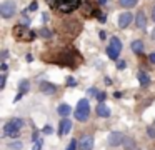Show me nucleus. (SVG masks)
Returning <instances> with one entry per match:
<instances>
[{"label":"nucleus","mask_w":155,"mask_h":150,"mask_svg":"<svg viewBox=\"0 0 155 150\" xmlns=\"http://www.w3.org/2000/svg\"><path fill=\"white\" fill-rule=\"evenodd\" d=\"M47 3L52 8H57L62 13H70L75 8H80V0H47Z\"/></svg>","instance_id":"nucleus-1"},{"label":"nucleus","mask_w":155,"mask_h":150,"mask_svg":"<svg viewBox=\"0 0 155 150\" xmlns=\"http://www.w3.org/2000/svg\"><path fill=\"white\" fill-rule=\"evenodd\" d=\"M12 33H14V37L18 40V42H32V40L37 37V33H35V32L27 30V27L20 25V23L12 28Z\"/></svg>","instance_id":"nucleus-2"},{"label":"nucleus","mask_w":155,"mask_h":150,"mask_svg":"<svg viewBox=\"0 0 155 150\" xmlns=\"http://www.w3.org/2000/svg\"><path fill=\"white\" fill-rule=\"evenodd\" d=\"M88 117H90V105H88V100L82 98L77 103V108H75V118L78 122H87Z\"/></svg>","instance_id":"nucleus-3"},{"label":"nucleus","mask_w":155,"mask_h":150,"mask_svg":"<svg viewBox=\"0 0 155 150\" xmlns=\"http://www.w3.org/2000/svg\"><path fill=\"white\" fill-rule=\"evenodd\" d=\"M24 127V120H20V118H12V120H8L7 123H5V127H4V133L7 137H17L18 135V132H20V128Z\"/></svg>","instance_id":"nucleus-4"},{"label":"nucleus","mask_w":155,"mask_h":150,"mask_svg":"<svg viewBox=\"0 0 155 150\" xmlns=\"http://www.w3.org/2000/svg\"><path fill=\"white\" fill-rule=\"evenodd\" d=\"M15 12H17V7H15L14 0H5V2L0 3V15L4 17V18H10V17H14Z\"/></svg>","instance_id":"nucleus-5"},{"label":"nucleus","mask_w":155,"mask_h":150,"mask_svg":"<svg viewBox=\"0 0 155 150\" xmlns=\"http://www.w3.org/2000/svg\"><path fill=\"white\" fill-rule=\"evenodd\" d=\"M122 52V42L120 38H117V37H112L110 38V45L107 47V55L110 57V58H117L118 55H120Z\"/></svg>","instance_id":"nucleus-6"},{"label":"nucleus","mask_w":155,"mask_h":150,"mask_svg":"<svg viewBox=\"0 0 155 150\" xmlns=\"http://www.w3.org/2000/svg\"><path fill=\"white\" fill-rule=\"evenodd\" d=\"M107 142L110 147H118V145H124L125 137H124V133H120V132H112L110 135H108Z\"/></svg>","instance_id":"nucleus-7"},{"label":"nucleus","mask_w":155,"mask_h":150,"mask_svg":"<svg viewBox=\"0 0 155 150\" xmlns=\"http://www.w3.org/2000/svg\"><path fill=\"white\" fill-rule=\"evenodd\" d=\"M132 22H134V15L130 12H125V13H120L117 25H118V28H127Z\"/></svg>","instance_id":"nucleus-8"},{"label":"nucleus","mask_w":155,"mask_h":150,"mask_svg":"<svg viewBox=\"0 0 155 150\" xmlns=\"http://www.w3.org/2000/svg\"><path fill=\"white\" fill-rule=\"evenodd\" d=\"M94 137L92 135H84L78 142V148L80 150H94Z\"/></svg>","instance_id":"nucleus-9"},{"label":"nucleus","mask_w":155,"mask_h":150,"mask_svg":"<svg viewBox=\"0 0 155 150\" xmlns=\"http://www.w3.org/2000/svg\"><path fill=\"white\" fill-rule=\"evenodd\" d=\"M40 92L45 93V95H54L57 92V85L50 82H40Z\"/></svg>","instance_id":"nucleus-10"},{"label":"nucleus","mask_w":155,"mask_h":150,"mask_svg":"<svg viewBox=\"0 0 155 150\" xmlns=\"http://www.w3.org/2000/svg\"><path fill=\"white\" fill-rule=\"evenodd\" d=\"M70 130H72V120H70V118H62L58 133H60V135H67Z\"/></svg>","instance_id":"nucleus-11"},{"label":"nucleus","mask_w":155,"mask_h":150,"mask_svg":"<svg viewBox=\"0 0 155 150\" xmlns=\"http://www.w3.org/2000/svg\"><path fill=\"white\" fill-rule=\"evenodd\" d=\"M135 25L138 28H145L147 27V17H145V12H137V17H135Z\"/></svg>","instance_id":"nucleus-12"},{"label":"nucleus","mask_w":155,"mask_h":150,"mask_svg":"<svg viewBox=\"0 0 155 150\" xmlns=\"http://www.w3.org/2000/svg\"><path fill=\"white\" fill-rule=\"evenodd\" d=\"M97 115H100L102 118H108L110 117V108L105 103H98L97 105Z\"/></svg>","instance_id":"nucleus-13"},{"label":"nucleus","mask_w":155,"mask_h":150,"mask_svg":"<svg viewBox=\"0 0 155 150\" xmlns=\"http://www.w3.org/2000/svg\"><path fill=\"white\" fill-rule=\"evenodd\" d=\"M57 112H58V115H60V117H64V118H68V115L72 113V107L67 105V103H62V105L57 108Z\"/></svg>","instance_id":"nucleus-14"},{"label":"nucleus","mask_w":155,"mask_h":150,"mask_svg":"<svg viewBox=\"0 0 155 150\" xmlns=\"http://www.w3.org/2000/svg\"><path fill=\"white\" fill-rule=\"evenodd\" d=\"M130 48L134 53H137V55H140L142 52H143V42L142 40H134V42L130 43Z\"/></svg>","instance_id":"nucleus-15"},{"label":"nucleus","mask_w":155,"mask_h":150,"mask_svg":"<svg viewBox=\"0 0 155 150\" xmlns=\"http://www.w3.org/2000/svg\"><path fill=\"white\" fill-rule=\"evenodd\" d=\"M80 10H82V13H84V17H92L94 15V8H92V3H88V2H84L80 5Z\"/></svg>","instance_id":"nucleus-16"},{"label":"nucleus","mask_w":155,"mask_h":150,"mask_svg":"<svg viewBox=\"0 0 155 150\" xmlns=\"http://www.w3.org/2000/svg\"><path fill=\"white\" fill-rule=\"evenodd\" d=\"M137 78H138V82H140V85H142V87H147V85H150V77H148L145 72H138Z\"/></svg>","instance_id":"nucleus-17"},{"label":"nucleus","mask_w":155,"mask_h":150,"mask_svg":"<svg viewBox=\"0 0 155 150\" xmlns=\"http://www.w3.org/2000/svg\"><path fill=\"white\" fill-rule=\"evenodd\" d=\"M18 90H20V92L18 93H27L28 90H30V82H28V80H20V82H18Z\"/></svg>","instance_id":"nucleus-18"},{"label":"nucleus","mask_w":155,"mask_h":150,"mask_svg":"<svg viewBox=\"0 0 155 150\" xmlns=\"http://www.w3.org/2000/svg\"><path fill=\"white\" fill-rule=\"evenodd\" d=\"M8 148H12V150H22V148H24V143H22L20 140H15V142L8 143Z\"/></svg>","instance_id":"nucleus-19"},{"label":"nucleus","mask_w":155,"mask_h":150,"mask_svg":"<svg viewBox=\"0 0 155 150\" xmlns=\"http://www.w3.org/2000/svg\"><path fill=\"white\" fill-rule=\"evenodd\" d=\"M138 0H118V3H120L122 7H125V8H128V7H134L137 5Z\"/></svg>","instance_id":"nucleus-20"},{"label":"nucleus","mask_w":155,"mask_h":150,"mask_svg":"<svg viewBox=\"0 0 155 150\" xmlns=\"http://www.w3.org/2000/svg\"><path fill=\"white\" fill-rule=\"evenodd\" d=\"M38 35L44 37V38H50V37H52V32H50L48 28H45V27H44V28L38 30Z\"/></svg>","instance_id":"nucleus-21"},{"label":"nucleus","mask_w":155,"mask_h":150,"mask_svg":"<svg viewBox=\"0 0 155 150\" xmlns=\"http://www.w3.org/2000/svg\"><path fill=\"white\" fill-rule=\"evenodd\" d=\"M124 147L127 150H134L135 148V142L132 138H125V142H124Z\"/></svg>","instance_id":"nucleus-22"},{"label":"nucleus","mask_w":155,"mask_h":150,"mask_svg":"<svg viewBox=\"0 0 155 150\" xmlns=\"http://www.w3.org/2000/svg\"><path fill=\"white\" fill-rule=\"evenodd\" d=\"M77 147H78V142L74 138V140H70V143H68V147L65 150H77Z\"/></svg>","instance_id":"nucleus-23"},{"label":"nucleus","mask_w":155,"mask_h":150,"mask_svg":"<svg viewBox=\"0 0 155 150\" xmlns=\"http://www.w3.org/2000/svg\"><path fill=\"white\" fill-rule=\"evenodd\" d=\"M147 133H148V137L155 138V123H153V125H150V127L147 128Z\"/></svg>","instance_id":"nucleus-24"},{"label":"nucleus","mask_w":155,"mask_h":150,"mask_svg":"<svg viewBox=\"0 0 155 150\" xmlns=\"http://www.w3.org/2000/svg\"><path fill=\"white\" fill-rule=\"evenodd\" d=\"M42 147H44V140H37V142H35V145H34V148L32 150H42Z\"/></svg>","instance_id":"nucleus-25"},{"label":"nucleus","mask_w":155,"mask_h":150,"mask_svg":"<svg viewBox=\"0 0 155 150\" xmlns=\"http://www.w3.org/2000/svg\"><path fill=\"white\" fill-rule=\"evenodd\" d=\"M5 82H7V75H2V78H0V88H5Z\"/></svg>","instance_id":"nucleus-26"},{"label":"nucleus","mask_w":155,"mask_h":150,"mask_svg":"<svg viewBox=\"0 0 155 150\" xmlns=\"http://www.w3.org/2000/svg\"><path fill=\"white\" fill-rule=\"evenodd\" d=\"M37 7H38V3H37V2H32L30 5H28V8H27V10H30V12H35V10H37Z\"/></svg>","instance_id":"nucleus-27"},{"label":"nucleus","mask_w":155,"mask_h":150,"mask_svg":"<svg viewBox=\"0 0 155 150\" xmlns=\"http://www.w3.org/2000/svg\"><path fill=\"white\" fill-rule=\"evenodd\" d=\"M52 132H54V128H52L50 125H45V127H44V133H47V135H50Z\"/></svg>","instance_id":"nucleus-28"},{"label":"nucleus","mask_w":155,"mask_h":150,"mask_svg":"<svg viewBox=\"0 0 155 150\" xmlns=\"http://www.w3.org/2000/svg\"><path fill=\"white\" fill-rule=\"evenodd\" d=\"M30 22H32L30 18H24V20L20 22V25H24V27H27V28H28V25H30Z\"/></svg>","instance_id":"nucleus-29"},{"label":"nucleus","mask_w":155,"mask_h":150,"mask_svg":"<svg viewBox=\"0 0 155 150\" xmlns=\"http://www.w3.org/2000/svg\"><path fill=\"white\" fill-rule=\"evenodd\" d=\"M88 95H98L97 88H95V87H92V88H88Z\"/></svg>","instance_id":"nucleus-30"},{"label":"nucleus","mask_w":155,"mask_h":150,"mask_svg":"<svg viewBox=\"0 0 155 150\" xmlns=\"http://www.w3.org/2000/svg\"><path fill=\"white\" fill-rule=\"evenodd\" d=\"M105 97H107V95H105V93H98V95H97V100H98V102H104V100H105Z\"/></svg>","instance_id":"nucleus-31"},{"label":"nucleus","mask_w":155,"mask_h":150,"mask_svg":"<svg viewBox=\"0 0 155 150\" xmlns=\"http://www.w3.org/2000/svg\"><path fill=\"white\" fill-rule=\"evenodd\" d=\"M117 68H125V60H120V62H117Z\"/></svg>","instance_id":"nucleus-32"},{"label":"nucleus","mask_w":155,"mask_h":150,"mask_svg":"<svg viewBox=\"0 0 155 150\" xmlns=\"http://www.w3.org/2000/svg\"><path fill=\"white\" fill-rule=\"evenodd\" d=\"M148 62H150V63H155V52L148 55Z\"/></svg>","instance_id":"nucleus-33"},{"label":"nucleus","mask_w":155,"mask_h":150,"mask_svg":"<svg viewBox=\"0 0 155 150\" xmlns=\"http://www.w3.org/2000/svg\"><path fill=\"white\" fill-rule=\"evenodd\" d=\"M98 20H100L102 23H105V20H107V17H105V15H98Z\"/></svg>","instance_id":"nucleus-34"},{"label":"nucleus","mask_w":155,"mask_h":150,"mask_svg":"<svg viewBox=\"0 0 155 150\" xmlns=\"http://www.w3.org/2000/svg\"><path fill=\"white\" fill-rule=\"evenodd\" d=\"M67 83H68V85H75V80H74V78H68Z\"/></svg>","instance_id":"nucleus-35"},{"label":"nucleus","mask_w":155,"mask_h":150,"mask_svg":"<svg viewBox=\"0 0 155 150\" xmlns=\"http://www.w3.org/2000/svg\"><path fill=\"white\" fill-rule=\"evenodd\" d=\"M105 37H107V33H105V32H100V38L105 40Z\"/></svg>","instance_id":"nucleus-36"},{"label":"nucleus","mask_w":155,"mask_h":150,"mask_svg":"<svg viewBox=\"0 0 155 150\" xmlns=\"http://www.w3.org/2000/svg\"><path fill=\"white\" fill-rule=\"evenodd\" d=\"M152 20L155 22V5H153V10H152Z\"/></svg>","instance_id":"nucleus-37"},{"label":"nucleus","mask_w":155,"mask_h":150,"mask_svg":"<svg viewBox=\"0 0 155 150\" xmlns=\"http://www.w3.org/2000/svg\"><path fill=\"white\" fill-rule=\"evenodd\" d=\"M152 40H155V28L152 30Z\"/></svg>","instance_id":"nucleus-38"},{"label":"nucleus","mask_w":155,"mask_h":150,"mask_svg":"<svg viewBox=\"0 0 155 150\" xmlns=\"http://www.w3.org/2000/svg\"><path fill=\"white\" fill-rule=\"evenodd\" d=\"M98 3H105V0H98Z\"/></svg>","instance_id":"nucleus-39"}]
</instances>
